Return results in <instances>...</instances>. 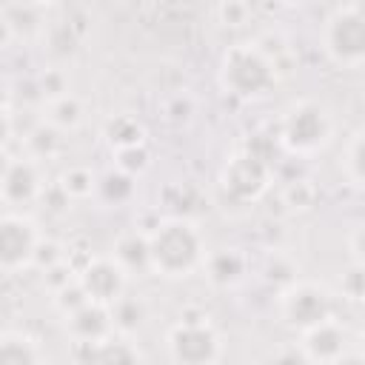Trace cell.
I'll return each instance as SVG.
<instances>
[{
    "instance_id": "cell-1",
    "label": "cell",
    "mask_w": 365,
    "mask_h": 365,
    "mask_svg": "<svg viewBox=\"0 0 365 365\" xmlns=\"http://www.w3.org/2000/svg\"><path fill=\"white\" fill-rule=\"evenodd\" d=\"M148 251H151V271L168 279L188 277L205 262L202 234L185 217L160 220L148 231Z\"/></svg>"
},
{
    "instance_id": "cell-2",
    "label": "cell",
    "mask_w": 365,
    "mask_h": 365,
    "mask_svg": "<svg viewBox=\"0 0 365 365\" xmlns=\"http://www.w3.org/2000/svg\"><path fill=\"white\" fill-rule=\"evenodd\" d=\"M220 88L237 100H259L277 86V63L257 43H237L220 60Z\"/></svg>"
},
{
    "instance_id": "cell-3",
    "label": "cell",
    "mask_w": 365,
    "mask_h": 365,
    "mask_svg": "<svg viewBox=\"0 0 365 365\" xmlns=\"http://www.w3.org/2000/svg\"><path fill=\"white\" fill-rule=\"evenodd\" d=\"M334 134V123L325 106H319L317 100H297L285 108V114L279 117V128H277V140L285 151L308 157L317 154Z\"/></svg>"
},
{
    "instance_id": "cell-4",
    "label": "cell",
    "mask_w": 365,
    "mask_h": 365,
    "mask_svg": "<svg viewBox=\"0 0 365 365\" xmlns=\"http://www.w3.org/2000/svg\"><path fill=\"white\" fill-rule=\"evenodd\" d=\"M319 43L331 63L342 68L365 66V6L334 9L322 23Z\"/></svg>"
},
{
    "instance_id": "cell-5",
    "label": "cell",
    "mask_w": 365,
    "mask_h": 365,
    "mask_svg": "<svg viewBox=\"0 0 365 365\" xmlns=\"http://www.w3.org/2000/svg\"><path fill=\"white\" fill-rule=\"evenodd\" d=\"M165 345L174 365H217L222 356V339L208 319H180L171 325Z\"/></svg>"
},
{
    "instance_id": "cell-6",
    "label": "cell",
    "mask_w": 365,
    "mask_h": 365,
    "mask_svg": "<svg viewBox=\"0 0 365 365\" xmlns=\"http://www.w3.org/2000/svg\"><path fill=\"white\" fill-rule=\"evenodd\" d=\"M279 311L282 319L297 331H311L328 319H334V297L325 285L311 279H297L282 288L279 294Z\"/></svg>"
},
{
    "instance_id": "cell-7",
    "label": "cell",
    "mask_w": 365,
    "mask_h": 365,
    "mask_svg": "<svg viewBox=\"0 0 365 365\" xmlns=\"http://www.w3.org/2000/svg\"><path fill=\"white\" fill-rule=\"evenodd\" d=\"M268 185H271V163L251 148L231 154L228 163L222 165L220 188L234 202H254L268 191Z\"/></svg>"
},
{
    "instance_id": "cell-8",
    "label": "cell",
    "mask_w": 365,
    "mask_h": 365,
    "mask_svg": "<svg viewBox=\"0 0 365 365\" xmlns=\"http://www.w3.org/2000/svg\"><path fill=\"white\" fill-rule=\"evenodd\" d=\"M40 245H43V237L31 217L20 211H6L0 217V268L6 274H14L31 265Z\"/></svg>"
},
{
    "instance_id": "cell-9",
    "label": "cell",
    "mask_w": 365,
    "mask_h": 365,
    "mask_svg": "<svg viewBox=\"0 0 365 365\" xmlns=\"http://www.w3.org/2000/svg\"><path fill=\"white\" fill-rule=\"evenodd\" d=\"M0 191H3V202L14 211L20 205L34 202L37 197H43V177H40V165L34 157L23 154V157H6L3 163V180H0Z\"/></svg>"
},
{
    "instance_id": "cell-10",
    "label": "cell",
    "mask_w": 365,
    "mask_h": 365,
    "mask_svg": "<svg viewBox=\"0 0 365 365\" xmlns=\"http://www.w3.org/2000/svg\"><path fill=\"white\" fill-rule=\"evenodd\" d=\"M77 279H80V285H83V291L91 302L114 305L125 294L128 274L120 268V262L114 257H91L77 271Z\"/></svg>"
},
{
    "instance_id": "cell-11",
    "label": "cell",
    "mask_w": 365,
    "mask_h": 365,
    "mask_svg": "<svg viewBox=\"0 0 365 365\" xmlns=\"http://www.w3.org/2000/svg\"><path fill=\"white\" fill-rule=\"evenodd\" d=\"M66 331L74 339V345H97L117 334L111 308L100 302H86L80 311L66 317Z\"/></svg>"
},
{
    "instance_id": "cell-12",
    "label": "cell",
    "mask_w": 365,
    "mask_h": 365,
    "mask_svg": "<svg viewBox=\"0 0 365 365\" xmlns=\"http://www.w3.org/2000/svg\"><path fill=\"white\" fill-rule=\"evenodd\" d=\"M46 23V6L40 3H3L0 6V43L9 46L11 40H29L40 34Z\"/></svg>"
},
{
    "instance_id": "cell-13",
    "label": "cell",
    "mask_w": 365,
    "mask_h": 365,
    "mask_svg": "<svg viewBox=\"0 0 365 365\" xmlns=\"http://www.w3.org/2000/svg\"><path fill=\"white\" fill-rule=\"evenodd\" d=\"M348 334L339 322L328 319L311 331L302 334V354L308 356V362H322V365H334L339 356L348 354Z\"/></svg>"
},
{
    "instance_id": "cell-14",
    "label": "cell",
    "mask_w": 365,
    "mask_h": 365,
    "mask_svg": "<svg viewBox=\"0 0 365 365\" xmlns=\"http://www.w3.org/2000/svg\"><path fill=\"white\" fill-rule=\"evenodd\" d=\"M77 354L83 356V365H140L137 345L123 334L97 345H77Z\"/></svg>"
},
{
    "instance_id": "cell-15",
    "label": "cell",
    "mask_w": 365,
    "mask_h": 365,
    "mask_svg": "<svg viewBox=\"0 0 365 365\" xmlns=\"http://www.w3.org/2000/svg\"><path fill=\"white\" fill-rule=\"evenodd\" d=\"M205 268V277L220 285V288H228V285H237L242 277H245V268H248V259L245 254H240L237 248H220V251H211L202 262Z\"/></svg>"
},
{
    "instance_id": "cell-16",
    "label": "cell",
    "mask_w": 365,
    "mask_h": 365,
    "mask_svg": "<svg viewBox=\"0 0 365 365\" xmlns=\"http://www.w3.org/2000/svg\"><path fill=\"white\" fill-rule=\"evenodd\" d=\"M111 257L120 262L125 274L151 271V251H148V231H128L114 242Z\"/></svg>"
},
{
    "instance_id": "cell-17",
    "label": "cell",
    "mask_w": 365,
    "mask_h": 365,
    "mask_svg": "<svg viewBox=\"0 0 365 365\" xmlns=\"http://www.w3.org/2000/svg\"><path fill=\"white\" fill-rule=\"evenodd\" d=\"M0 365H46L43 348L23 331H6L0 336Z\"/></svg>"
},
{
    "instance_id": "cell-18",
    "label": "cell",
    "mask_w": 365,
    "mask_h": 365,
    "mask_svg": "<svg viewBox=\"0 0 365 365\" xmlns=\"http://www.w3.org/2000/svg\"><path fill=\"white\" fill-rule=\"evenodd\" d=\"M103 137H106V143L111 145V151L145 145V128H143V123H140L137 117H131V114H117V117L106 120Z\"/></svg>"
},
{
    "instance_id": "cell-19",
    "label": "cell",
    "mask_w": 365,
    "mask_h": 365,
    "mask_svg": "<svg viewBox=\"0 0 365 365\" xmlns=\"http://www.w3.org/2000/svg\"><path fill=\"white\" fill-rule=\"evenodd\" d=\"M108 308H111L114 328H117V334H123V336L140 331L143 322H145V314H148L145 302H143L140 297H134V294H123V297H120L114 305H108Z\"/></svg>"
},
{
    "instance_id": "cell-20",
    "label": "cell",
    "mask_w": 365,
    "mask_h": 365,
    "mask_svg": "<svg viewBox=\"0 0 365 365\" xmlns=\"http://www.w3.org/2000/svg\"><path fill=\"white\" fill-rule=\"evenodd\" d=\"M137 191V182L131 174L120 171V168H111L106 171L100 180H97V197L106 202V205H125Z\"/></svg>"
},
{
    "instance_id": "cell-21",
    "label": "cell",
    "mask_w": 365,
    "mask_h": 365,
    "mask_svg": "<svg viewBox=\"0 0 365 365\" xmlns=\"http://www.w3.org/2000/svg\"><path fill=\"white\" fill-rule=\"evenodd\" d=\"M46 123H51L60 131H74L83 123V103L74 94H63L57 100L46 103Z\"/></svg>"
},
{
    "instance_id": "cell-22",
    "label": "cell",
    "mask_w": 365,
    "mask_h": 365,
    "mask_svg": "<svg viewBox=\"0 0 365 365\" xmlns=\"http://www.w3.org/2000/svg\"><path fill=\"white\" fill-rule=\"evenodd\" d=\"M60 134H63V131L54 128L51 123H40L37 128H31L29 137H26L29 157H34V160H46V157L57 154L60 145H63V137H60Z\"/></svg>"
},
{
    "instance_id": "cell-23",
    "label": "cell",
    "mask_w": 365,
    "mask_h": 365,
    "mask_svg": "<svg viewBox=\"0 0 365 365\" xmlns=\"http://www.w3.org/2000/svg\"><path fill=\"white\" fill-rule=\"evenodd\" d=\"M97 180H100V177H94L91 168H86V165H71V168H66V171L60 174V182H57V185H60L71 200H83V197L97 194Z\"/></svg>"
},
{
    "instance_id": "cell-24",
    "label": "cell",
    "mask_w": 365,
    "mask_h": 365,
    "mask_svg": "<svg viewBox=\"0 0 365 365\" xmlns=\"http://www.w3.org/2000/svg\"><path fill=\"white\" fill-rule=\"evenodd\" d=\"M345 174L354 185L365 188V128H359L345 148Z\"/></svg>"
},
{
    "instance_id": "cell-25",
    "label": "cell",
    "mask_w": 365,
    "mask_h": 365,
    "mask_svg": "<svg viewBox=\"0 0 365 365\" xmlns=\"http://www.w3.org/2000/svg\"><path fill=\"white\" fill-rule=\"evenodd\" d=\"M86 302H91V299L86 297V291H83V285H80V279H77V277H74L68 285H63V288H57V291H54V305H57V311H60L63 317H68V314L80 311Z\"/></svg>"
},
{
    "instance_id": "cell-26",
    "label": "cell",
    "mask_w": 365,
    "mask_h": 365,
    "mask_svg": "<svg viewBox=\"0 0 365 365\" xmlns=\"http://www.w3.org/2000/svg\"><path fill=\"white\" fill-rule=\"evenodd\" d=\"M114 163H117V168H120V171H125V174L137 177V174H143V171L148 168L151 154H148V148H145V145H134V148L114 151Z\"/></svg>"
},
{
    "instance_id": "cell-27",
    "label": "cell",
    "mask_w": 365,
    "mask_h": 365,
    "mask_svg": "<svg viewBox=\"0 0 365 365\" xmlns=\"http://www.w3.org/2000/svg\"><path fill=\"white\" fill-rule=\"evenodd\" d=\"M339 291L348 299L365 302V265L362 262H354V265L345 268V274L339 277Z\"/></svg>"
},
{
    "instance_id": "cell-28",
    "label": "cell",
    "mask_w": 365,
    "mask_h": 365,
    "mask_svg": "<svg viewBox=\"0 0 365 365\" xmlns=\"http://www.w3.org/2000/svg\"><path fill=\"white\" fill-rule=\"evenodd\" d=\"M40 94L46 97V103H48V100H57V97H63V94H71V91H68V77H66V71H60V68H46V74L40 77Z\"/></svg>"
},
{
    "instance_id": "cell-29",
    "label": "cell",
    "mask_w": 365,
    "mask_h": 365,
    "mask_svg": "<svg viewBox=\"0 0 365 365\" xmlns=\"http://www.w3.org/2000/svg\"><path fill=\"white\" fill-rule=\"evenodd\" d=\"M217 14H220V20L225 26H240L248 17V6L245 3H220L217 6Z\"/></svg>"
},
{
    "instance_id": "cell-30",
    "label": "cell",
    "mask_w": 365,
    "mask_h": 365,
    "mask_svg": "<svg viewBox=\"0 0 365 365\" xmlns=\"http://www.w3.org/2000/svg\"><path fill=\"white\" fill-rule=\"evenodd\" d=\"M302 191H311L308 180H294V182H288V188H285V200H291L294 208H308V205L314 202V197H302Z\"/></svg>"
},
{
    "instance_id": "cell-31",
    "label": "cell",
    "mask_w": 365,
    "mask_h": 365,
    "mask_svg": "<svg viewBox=\"0 0 365 365\" xmlns=\"http://www.w3.org/2000/svg\"><path fill=\"white\" fill-rule=\"evenodd\" d=\"M348 248L354 254V262H362L365 265V222L356 225L351 234H348Z\"/></svg>"
},
{
    "instance_id": "cell-32",
    "label": "cell",
    "mask_w": 365,
    "mask_h": 365,
    "mask_svg": "<svg viewBox=\"0 0 365 365\" xmlns=\"http://www.w3.org/2000/svg\"><path fill=\"white\" fill-rule=\"evenodd\" d=\"M305 362H308V356L299 348V351H279L271 365H305Z\"/></svg>"
},
{
    "instance_id": "cell-33",
    "label": "cell",
    "mask_w": 365,
    "mask_h": 365,
    "mask_svg": "<svg viewBox=\"0 0 365 365\" xmlns=\"http://www.w3.org/2000/svg\"><path fill=\"white\" fill-rule=\"evenodd\" d=\"M334 365H365V356H362V354H345V356H339Z\"/></svg>"
},
{
    "instance_id": "cell-34",
    "label": "cell",
    "mask_w": 365,
    "mask_h": 365,
    "mask_svg": "<svg viewBox=\"0 0 365 365\" xmlns=\"http://www.w3.org/2000/svg\"><path fill=\"white\" fill-rule=\"evenodd\" d=\"M362 356H365V336H362Z\"/></svg>"
}]
</instances>
